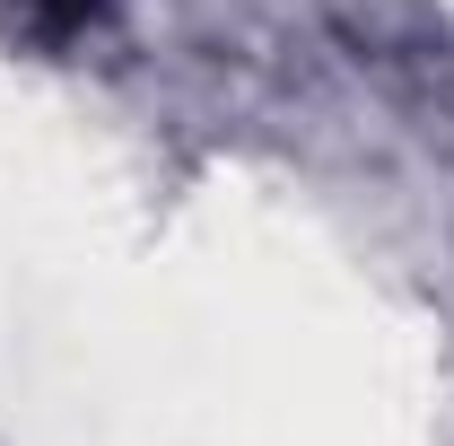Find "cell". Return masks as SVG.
<instances>
[{
    "instance_id": "6da1fadb",
    "label": "cell",
    "mask_w": 454,
    "mask_h": 446,
    "mask_svg": "<svg viewBox=\"0 0 454 446\" xmlns=\"http://www.w3.org/2000/svg\"><path fill=\"white\" fill-rule=\"evenodd\" d=\"M106 18V0H27V36L35 44H79Z\"/></svg>"
}]
</instances>
